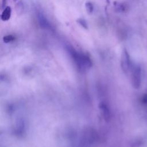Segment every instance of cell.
I'll list each match as a JSON object with an SVG mask.
<instances>
[{
	"label": "cell",
	"instance_id": "1",
	"mask_svg": "<svg viewBox=\"0 0 147 147\" xmlns=\"http://www.w3.org/2000/svg\"><path fill=\"white\" fill-rule=\"evenodd\" d=\"M67 50L75 64L80 69H83L88 67H91L92 62L87 55L78 52L74 48L69 46L67 47Z\"/></svg>",
	"mask_w": 147,
	"mask_h": 147
},
{
	"label": "cell",
	"instance_id": "2",
	"mask_svg": "<svg viewBox=\"0 0 147 147\" xmlns=\"http://www.w3.org/2000/svg\"><path fill=\"white\" fill-rule=\"evenodd\" d=\"M131 81L132 86L135 89H138L141 83V70L140 67L134 66L131 68Z\"/></svg>",
	"mask_w": 147,
	"mask_h": 147
},
{
	"label": "cell",
	"instance_id": "3",
	"mask_svg": "<svg viewBox=\"0 0 147 147\" xmlns=\"http://www.w3.org/2000/svg\"><path fill=\"white\" fill-rule=\"evenodd\" d=\"M121 66L122 71L126 74H127L131 70V68L130 57L127 52L125 49L123 50L122 53Z\"/></svg>",
	"mask_w": 147,
	"mask_h": 147
},
{
	"label": "cell",
	"instance_id": "4",
	"mask_svg": "<svg viewBox=\"0 0 147 147\" xmlns=\"http://www.w3.org/2000/svg\"><path fill=\"white\" fill-rule=\"evenodd\" d=\"M37 19L38 21V24L42 28H44V29L50 28L51 25L49 21L42 13H38Z\"/></svg>",
	"mask_w": 147,
	"mask_h": 147
},
{
	"label": "cell",
	"instance_id": "5",
	"mask_svg": "<svg viewBox=\"0 0 147 147\" xmlns=\"http://www.w3.org/2000/svg\"><path fill=\"white\" fill-rule=\"evenodd\" d=\"M99 107L103 118L105 121H108L110 117V111L108 106L105 103H100Z\"/></svg>",
	"mask_w": 147,
	"mask_h": 147
},
{
	"label": "cell",
	"instance_id": "6",
	"mask_svg": "<svg viewBox=\"0 0 147 147\" xmlns=\"http://www.w3.org/2000/svg\"><path fill=\"white\" fill-rule=\"evenodd\" d=\"M11 14V9L10 6H6L2 11L1 15V20L3 21H7L10 19Z\"/></svg>",
	"mask_w": 147,
	"mask_h": 147
},
{
	"label": "cell",
	"instance_id": "7",
	"mask_svg": "<svg viewBox=\"0 0 147 147\" xmlns=\"http://www.w3.org/2000/svg\"><path fill=\"white\" fill-rule=\"evenodd\" d=\"M14 39H15L14 36H13V35H11V34L5 36L3 37V41L5 43H8V42H10L11 41H13L14 40Z\"/></svg>",
	"mask_w": 147,
	"mask_h": 147
},
{
	"label": "cell",
	"instance_id": "8",
	"mask_svg": "<svg viewBox=\"0 0 147 147\" xmlns=\"http://www.w3.org/2000/svg\"><path fill=\"white\" fill-rule=\"evenodd\" d=\"M86 9L87 10V11L89 14L91 13L93 11V9H94V6H93L92 3L90 2H86Z\"/></svg>",
	"mask_w": 147,
	"mask_h": 147
},
{
	"label": "cell",
	"instance_id": "9",
	"mask_svg": "<svg viewBox=\"0 0 147 147\" xmlns=\"http://www.w3.org/2000/svg\"><path fill=\"white\" fill-rule=\"evenodd\" d=\"M77 22L82 26L85 29H87L88 28V25H87V24L86 22V21L84 20V19H82V18H79L78 20H77Z\"/></svg>",
	"mask_w": 147,
	"mask_h": 147
},
{
	"label": "cell",
	"instance_id": "10",
	"mask_svg": "<svg viewBox=\"0 0 147 147\" xmlns=\"http://www.w3.org/2000/svg\"><path fill=\"white\" fill-rule=\"evenodd\" d=\"M141 102L143 104L147 105V93L144 94V95L142 96Z\"/></svg>",
	"mask_w": 147,
	"mask_h": 147
},
{
	"label": "cell",
	"instance_id": "11",
	"mask_svg": "<svg viewBox=\"0 0 147 147\" xmlns=\"http://www.w3.org/2000/svg\"><path fill=\"white\" fill-rule=\"evenodd\" d=\"M23 7H22V4L21 3H18V4L16 6V10L18 12V10H22Z\"/></svg>",
	"mask_w": 147,
	"mask_h": 147
},
{
	"label": "cell",
	"instance_id": "12",
	"mask_svg": "<svg viewBox=\"0 0 147 147\" xmlns=\"http://www.w3.org/2000/svg\"><path fill=\"white\" fill-rule=\"evenodd\" d=\"M6 3H7V0H2V9H4L6 6Z\"/></svg>",
	"mask_w": 147,
	"mask_h": 147
}]
</instances>
